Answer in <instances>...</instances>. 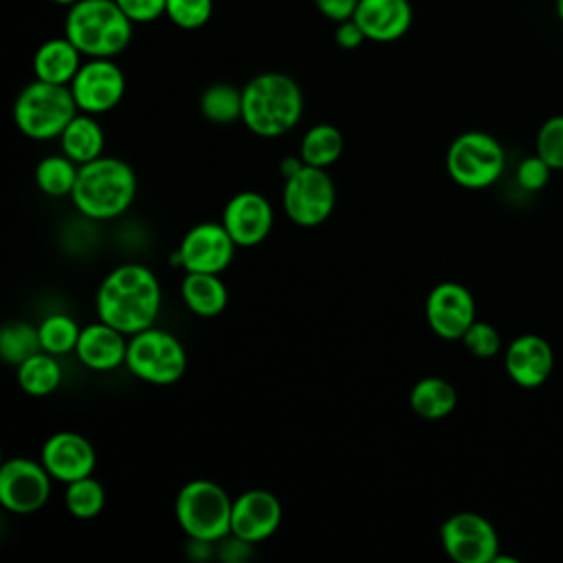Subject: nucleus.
Returning a JSON list of instances; mask_svg holds the SVG:
<instances>
[{
  "instance_id": "f3484780",
  "label": "nucleus",
  "mask_w": 563,
  "mask_h": 563,
  "mask_svg": "<svg viewBox=\"0 0 563 563\" xmlns=\"http://www.w3.org/2000/svg\"><path fill=\"white\" fill-rule=\"evenodd\" d=\"M40 462L46 466L55 482L70 484L92 475L97 466V453L86 435L77 431H57L44 440Z\"/></svg>"
},
{
  "instance_id": "423d86ee",
  "label": "nucleus",
  "mask_w": 563,
  "mask_h": 563,
  "mask_svg": "<svg viewBox=\"0 0 563 563\" xmlns=\"http://www.w3.org/2000/svg\"><path fill=\"white\" fill-rule=\"evenodd\" d=\"M77 112L70 86L33 79L15 97L13 123L33 141H51L59 139Z\"/></svg>"
},
{
  "instance_id": "a878e982",
  "label": "nucleus",
  "mask_w": 563,
  "mask_h": 563,
  "mask_svg": "<svg viewBox=\"0 0 563 563\" xmlns=\"http://www.w3.org/2000/svg\"><path fill=\"white\" fill-rule=\"evenodd\" d=\"M343 154V134L332 123H317L306 130L299 143V156L306 165L328 169Z\"/></svg>"
},
{
  "instance_id": "dca6fc26",
  "label": "nucleus",
  "mask_w": 563,
  "mask_h": 563,
  "mask_svg": "<svg viewBox=\"0 0 563 563\" xmlns=\"http://www.w3.org/2000/svg\"><path fill=\"white\" fill-rule=\"evenodd\" d=\"M282 526V501L275 493L266 488H251L233 497L231 534L249 541L262 543L271 539Z\"/></svg>"
},
{
  "instance_id": "7ed1b4c3",
  "label": "nucleus",
  "mask_w": 563,
  "mask_h": 563,
  "mask_svg": "<svg viewBox=\"0 0 563 563\" xmlns=\"http://www.w3.org/2000/svg\"><path fill=\"white\" fill-rule=\"evenodd\" d=\"M134 196V169L123 158L103 154L86 165H79L70 200L88 220H114L130 209Z\"/></svg>"
},
{
  "instance_id": "c85d7f7f",
  "label": "nucleus",
  "mask_w": 563,
  "mask_h": 563,
  "mask_svg": "<svg viewBox=\"0 0 563 563\" xmlns=\"http://www.w3.org/2000/svg\"><path fill=\"white\" fill-rule=\"evenodd\" d=\"M42 352L40 330L29 321H9L0 330V356L9 365H20L33 354Z\"/></svg>"
},
{
  "instance_id": "7c9ffc66",
  "label": "nucleus",
  "mask_w": 563,
  "mask_h": 563,
  "mask_svg": "<svg viewBox=\"0 0 563 563\" xmlns=\"http://www.w3.org/2000/svg\"><path fill=\"white\" fill-rule=\"evenodd\" d=\"M40 330V341H42V350L55 356H64L68 352H75L77 341H79V332L81 328L77 325V321L64 312H53L48 317H44L37 323Z\"/></svg>"
},
{
  "instance_id": "6ab92c4d",
  "label": "nucleus",
  "mask_w": 563,
  "mask_h": 563,
  "mask_svg": "<svg viewBox=\"0 0 563 563\" xmlns=\"http://www.w3.org/2000/svg\"><path fill=\"white\" fill-rule=\"evenodd\" d=\"M75 354L79 363L92 372L119 369L125 365L128 334L99 319L81 328Z\"/></svg>"
},
{
  "instance_id": "f03ea898",
  "label": "nucleus",
  "mask_w": 563,
  "mask_h": 563,
  "mask_svg": "<svg viewBox=\"0 0 563 563\" xmlns=\"http://www.w3.org/2000/svg\"><path fill=\"white\" fill-rule=\"evenodd\" d=\"M303 114V92L284 73H260L242 88V123L262 139L290 132Z\"/></svg>"
},
{
  "instance_id": "cd10ccee",
  "label": "nucleus",
  "mask_w": 563,
  "mask_h": 563,
  "mask_svg": "<svg viewBox=\"0 0 563 563\" xmlns=\"http://www.w3.org/2000/svg\"><path fill=\"white\" fill-rule=\"evenodd\" d=\"M200 112L216 125L242 121V88L233 84H211L200 95Z\"/></svg>"
},
{
  "instance_id": "a19ab883",
  "label": "nucleus",
  "mask_w": 563,
  "mask_h": 563,
  "mask_svg": "<svg viewBox=\"0 0 563 563\" xmlns=\"http://www.w3.org/2000/svg\"><path fill=\"white\" fill-rule=\"evenodd\" d=\"M51 2H55V4H64V7H70V4H75L77 0H51Z\"/></svg>"
},
{
  "instance_id": "5701e85b",
  "label": "nucleus",
  "mask_w": 563,
  "mask_h": 563,
  "mask_svg": "<svg viewBox=\"0 0 563 563\" xmlns=\"http://www.w3.org/2000/svg\"><path fill=\"white\" fill-rule=\"evenodd\" d=\"M62 154H66L77 165H86L99 156H103L106 134L95 114L77 112V117L64 128L59 134Z\"/></svg>"
},
{
  "instance_id": "2eb2a0df",
  "label": "nucleus",
  "mask_w": 563,
  "mask_h": 563,
  "mask_svg": "<svg viewBox=\"0 0 563 563\" xmlns=\"http://www.w3.org/2000/svg\"><path fill=\"white\" fill-rule=\"evenodd\" d=\"M220 222L224 224L233 242L246 249L257 246L268 238V233L273 231L275 213L271 200L264 194L246 189L233 194L227 200Z\"/></svg>"
},
{
  "instance_id": "9b49d317",
  "label": "nucleus",
  "mask_w": 563,
  "mask_h": 563,
  "mask_svg": "<svg viewBox=\"0 0 563 563\" xmlns=\"http://www.w3.org/2000/svg\"><path fill=\"white\" fill-rule=\"evenodd\" d=\"M53 477L42 462L24 455L4 460L0 466V504L13 515H33L51 497Z\"/></svg>"
},
{
  "instance_id": "bb28decb",
  "label": "nucleus",
  "mask_w": 563,
  "mask_h": 563,
  "mask_svg": "<svg viewBox=\"0 0 563 563\" xmlns=\"http://www.w3.org/2000/svg\"><path fill=\"white\" fill-rule=\"evenodd\" d=\"M79 165L66 154L44 156L35 165V185L48 198H66L73 194L77 183Z\"/></svg>"
},
{
  "instance_id": "0eeeda50",
  "label": "nucleus",
  "mask_w": 563,
  "mask_h": 563,
  "mask_svg": "<svg viewBox=\"0 0 563 563\" xmlns=\"http://www.w3.org/2000/svg\"><path fill=\"white\" fill-rule=\"evenodd\" d=\"M125 369L143 383L172 385L187 369V352L172 332L152 325L128 336Z\"/></svg>"
},
{
  "instance_id": "1a4fd4ad",
  "label": "nucleus",
  "mask_w": 563,
  "mask_h": 563,
  "mask_svg": "<svg viewBox=\"0 0 563 563\" xmlns=\"http://www.w3.org/2000/svg\"><path fill=\"white\" fill-rule=\"evenodd\" d=\"M282 205L290 222L297 227L323 224L336 205V187L323 167L301 165L292 176L284 178Z\"/></svg>"
},
{
  "instance_id": "a211bd4d",
  "label": "nucleus",
  "mask_w": 563,
  "mask_h": 563,
  "mask_svg": "<svg viewBox=\"0 0 563 563\" xmlns=\"http://www.w3.org/2000/svg\"><path fill=\"white\" fill-rule=\"evenodd\" d=\"M504 367L515 385L534 389L550 378L554 369V352L543 336L519 334L504 352Z\"/></svg>"
},
{
  "instance_id": "72a5a7b5",
  "label": "nucleus",
  "mask_w": 563,
  "mask_h": 563,
  "mask_svg": "<svg viewBox=\"0 0 563 563\" xmlns=\"http://www.w3.org/2000/svg\"><path fill=\"white\" fill-rule=\"evenodd\" d=\"M460 341L477 358H493L501 350V336H499L497 328L486 321H479V319H475L468 325V330L464 332V336Z\"/></svg>"
},
{
  "instance_id": "f257e3e1",
  "label": "nucleus",
  "mask_w": 563,
  "mask_h": 563,
  "mask_svg": "<svg viewBox=\"0 0 563 563\" xmlns=\"http://www.w3.org/2000/svg\"><path fill=\"white\" fill-rule=\"evenodd\" d=\"M163 306V288L152 268L143 264H121L99 284L95 295L97 319L123 334H136L156 323Z\"/></svg>"
},
{
  "instance_id": "aec40b11",
  "label": "nucleus",
  "mask_w": 563,
  "mask_h": 563,
  "mask_svg": "<svg viewBox=\"0 0 563 563\" xmlns=\"http://www.w3.org/2000/svg\"><path fill=\"white\" fill-rule=\"evenodd\" d=\"M356 24L372 42H394L402 37L413 20L409 0H358Z\"/></svg>"
},
{
  "instance_id": "58836bf2",
  "label": "nucleus",
  "mask_w": 563,
  "mask_h": 563,
  "mask_svg": "<svg viewBox=\"0 0 563 563\" xmlns=\"http://www.w3.org/2000/svg\"><path fill=\"white\" fill-rule=\"evenodd\" d=\"M301 165H306V163L301 161V156H286V158L279 163V172H282L284 178H288V176H292Z\"/></svg>"
},
{
  "instance_id": "4468645a",
  "label": "nucleus",
  "mask_w": 563,
  "mask_h": 563,
  "mask_svg": "<svg viewBox=\"0 0 563 563\" xmlns=\"http://www.w3.org/2000/svg\"><path fill=\"white\" fill-rule=\"evenodd\" d=\"M471 290L457 282L435 284L424 301V317L431 332L444 341H460L477 319Z\"/></svg>"
},
{
  "instance_id": "b1692460",
  "label": "nucleus",
  "mask_w": 563,
  "mask_h": 563,
  "mask_svg": "<svg viewBox=\"0 0 563 563\" xmlns=\"http://www.w3.org/2000/svg\"><path fill=\"white\" fill-rule=\"evenodd\" d=\"M409 405L424 420H442L455 409L457 391L440 376H424L411 387Z\"/></svg>"
},
{
  "instance_id": "6e6552de",
  "label": "nucleus",
  "mask_w": 563,
  "mask_h": 563,
  "mask_svg": "<svg viewBox=\"0 0 563 563\" xmlns=\"http://www.w3.org/2000/svg\"><path fill=\"white\" fill-rule=\"evenodd\" d=\"M444 163L455 185L464 189H486L504 174L506 152L495 136L468 130L451 141Z\"/></svg>"
},
{
  "instance_id": "2f4dec72",
  "label": "nucleus",
  "mask_w": 563,
  "mask_h": 563,
  "mask_svg": "<svg viewBox=\"0 0 563 563\" xmlns=\"http://www.w3.org/2000/svg\"><path fill=\"white\" fill-rule=\"evenodd\" d=\"M534 152L552 169H563V114H554L541 123L534 141Z\"/></svg>"
},
{
  "instance_id": "412c9836",
  "label": "nucleus",
  "mask_w": 563,
  "mask_h": 563,
  "mask_svg": "<svg viewBox=\"0 0 563 563\" xmlns=\"http://www.w3.org/2000/svg\"><path fill=\"white\" fill-rule=\"evenodd\" d=\"M81 64V51L66 35H62L40 44L33 57V73L35 79L70 86Z\"/></svg>"
},
{
  "instance_id": "e433bc0d",
  "label": "nucleus",
  "mask_w": 563,
  "mask_h": 563,
  "mask_svg": "<svg viewBox=\"0 0 563 563\" xmlns=\"http://www.w3.org/2000/svg\"><path fill=\"white\" fill-rule=\"evenodd\" d=\"M365 40H367V37H365V33H363V29L356 24L354 18L343 20V22H336L334 42H336L341 48H345V51L358 48Z\"/></svg>"
},
{
  "instance_id": "f8f14e48",
  "label": "nucleus",
  "mask_w": 563,
  "mask_h": 563,
  "mask_svg": "<svg viewBox=\"0 0 563 563\" xmlns=\"http://www.w3.org/2000/svg\"><path fill=\"white\" fill-rule=\"evenodd\" d=\"M238 244L222 222H198L180 240L172 255L174 266L185 273H224L233 262Z\"/></svg>"
},
{
  "instance_id": "473e14b6",
  "label": "nucleus",
  "mask_w": 563,
  "mask_h": 563,
  "mask_svg": "<svg viewBox=\"0 0 563 563\" xmlns=\"http://www.w3.org/2000/svg\"><path fill=\"white\" fill-rule=\"evenodd\" d=\"M213 13V0H167L165 15L185 31L200 29Z\"/></svg>"
},
{
  "instance_id": "ea45409f",
  "label": "nucleus",
  "mask_w": 563,
  "mask_h": 563,
  "mask_svg": "<svg viewBox=\"0 0 563 563\" xmlns=\"http://www.w3.org/2000/svg\"><path fill=\"white\" fill-rule=\"evenodd\" d=\"M556 13H559V20L563 22V0H556Z\"/></svg>"
},
{
  "instance_id": "ddd939ff",
  "label": "nucleus",
  "mask_w": 563,
  "mask_h": 563,
  "mask_svg": "<svg viewBox=\"0 0 563 563\" xmlns=\"http://www.w3.org/2000/svg\"><path fill=\"white\" fill-rule=\"evenodd\" d=\"M70 92L79 112L97 117L121 103L125 95V75L112 57H88L70 81Z\"/></svg>"
},
{
  "instance_id": "c9c22d12",
  "label": "nucleus",
  "mask_w": 563,
  "mask_h": 563,
  "mask_svg": "<svg viewBox=\"0 0 563 563\" xmlns=\"http://www.w3.org/2000/svg\"><path fill=\"white\" fill-rule=\"evenodd\" d=\"M132 22H152L165 15L167 0H114Z\"/></svg>"
},
{
  "instance_id": "4c0bfd02",
  "label": "nucleus",
  "mask_w": 563,
  "mask_h": 563,
  "mask_svg": "<svg viewBox=\"0 0 563 563\" xmlns=\"http://www.w3.org/2000/svg\"><path fill=\"white\" fill-rule=\"evenodd\" d=\"M319 13L332 22H343L354 18L358 0H314Z\"/></svg>"
},
{
  "instance_id": "393cba45",
  "label": "nucleus",
  "mask_w": 563,
  "mask_h": 563,
  "mask_svg": "<svg viewBox=\"0 0 563 563\" xmlns=\"http://www.w3.org/2000/svg\"><path fill=\"white\" fill-rule=\"evenodd\" d=\"M57 358L59 356L42 350L26 358L24 363H20L15 369L20 389L33 398H44L57 391V387L62 385V367Z\"/></svg>"
},
{
  "instance_id": "4be33fe9",
  "label": "nucleus",
  "mask_w": 563,
  "mask_h": 563,
  "mask_svg": "<svg viewBox=\"0 0 563 563\" xmlns=\"http://www.w3.org/2000/svg\"><path fill=\"white\" fill-rule=\"evenodd\" d=\"M180 297L189 312L202 319L218 317L229 303V290L216 273H185Z\"/></svg>"
},
{
  "instance_id": "c756f323",
  "label": "nucleus",
  "mask_w": 563,
  "mask_h": 563,
  "mask_svg": "<svg viewBox=\"0 0 563 563\" xmlns=\"http://www.w3.org/2000/svg\"><path fill=\"white\" fill-rule=\"evenodd\" d=\"M66 510L77 519H95L106 508V488L92 475L66 484Z\"/></svg>"
},
{
  "instance_id": "39448f33",
  "label": "nucleus",
  "mask_w": 563,
  "mask_h": 563,
  "mask_svg": "<svg viewBox=\"0 0 563 563\" xmlns=\"http://www.w3.org/2000/svg\"><path fill=\"white\" fill-rule=\"evenodd\" d=\"M174 515L189 539L220 543L231 537L233 497L218 482L198 477L178 490Z\"/></svg>"
},
{
  "instance_id": "20e7f679",
  "label": "nucleus",
  "mask_w": 563,
  "mask_h": 563,
  "mask_svg": "<svg viewBox=\"0 0 563 563\" xmlns=\"http://www.w3.org/2000/svg\"><path fill=\"white\" fill-rule=\"evenodd\" d=\"M132 24L114 0H77L68 7L64 35L86 57H117L132 40Z\"/></svg>"
},
{
  "instance_id": "9d476101",
  "label": "nucleus",
  "mask_w": 563,
  "mask_h": 563,
  "mask_svg": "<svg viewBox=\"0 0 563 563\" xmlns=\"http://www.w3.org/2000/svg\"><path fill=\"white\" fill-rule=\"evenodd\" d=\"M440 543L449 559L457 563H495L499 554L495 526L471 510H460L442 521Z\"/></svg>"
},
{
  "instance_id": "f704fd0d",
  "label": "nucleus",
  "mask_w": 563,
  "mask_h": 563,
  "mask_svg": "<svg viewBox=\"0 0 563 563\" xmlns=\"http://www.w3.org/2000/svg\"><path fill=\"white\" fill-rule=\"evenodd\" d=\"M550 172H552V167L534 152L532 156H526L517 165V183L526 191H539L550 180Z\"/></svg>"
}]
</instances>
